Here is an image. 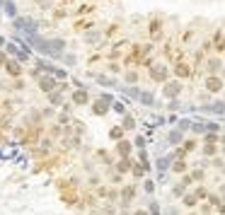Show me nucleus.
<instances>
[{"label":"nucleus","mask_w":225,"mask_h":215,"mask_svg":"<svg viewBox=\"0 0 225 215\" xmlns=\"http://www.w3.org/2000/svg\"><path fill=\"white\" fill-rule=\"evenodd\" d=\"M177 94H179V85H177V82L165 85V97H177Z\"/></svg>","instance_id":"obj_1"},{"label":"nucleus","mask_w":225,"mask_h":215,"mask_svg":"<svg viewBox=\"0 0 225 215\" xmlns=\"http://www.w3.org/2000/svg\"><path fill=\"white\" fill-rule=\"evenodd\" d=\"M5 15H8V17H15V15H17V8H15V2H5Z\"/></svg>","instance_id":"obj_2"},{"label":"nucleus","mask_w":225,"mask_h":215,"mask_svg":"<svg viewBox=\"0 0 225 215\" xmlns=\"http://www.w3.org/2000/svg\"><path fill=\"white\" fill-rule=\"evenodd\" d=\"M141 102H145V104H150V102H153V94H150V92H141Z\"/></svg>","instance_id":"obj_3"},{"label":"nucleus","mask_w":225,"mask_h":215,"mask_svg":"<svg viewBox=\"0 0 225 215\" xmlns=\"http://www.w3.org/2000/svg\"><path fill=\"white\" fill-rule=\"evenodd\" d=\"M8 70L12 72V75H17V72H19V65H17V63H10V65H8Z\"/></svg>","instance_id":"obj_4"},{"label":"nucleus","mask_w":225,"mask_h":215,"mask_svg":"<svg viewBox=\"0 0 225 215\" xmlns=\"http://www.w3.org/2000/svg\"><path fill=\"white\" fill-rule=\"evenodd\" d=\"M165 68H155V72H153V78H157V80H162V78H165Z\"/></svg>","instance_id":"obj_5"},{"label":"nucleus","mask_w":225,"mask_h":215,"mask_svg":"<svg viewBox=\"0 0 225 215\" xmlns=\"http://www.w3.org/2000/svg\"><path fill=\"white\" fill-rule=\"evenodd\" d=\"M41 87H44V90H46V87H54V82H51V80H41Z\"/></svg>","instance_id":"obj_6"},{"label":"nucleus","mask_w":225,"mask_h":215,"mask_svg":"<svg viewBox=\"0 0 225 215\" xmlns=\"http://www.w3.org/2000/svg\"><path fill=\"white\" fill-rule=\"evenodd\" d=\"M189 126H191V121H182V123H179V128H182V131H187Z\"/></svg>","instance_id":"obj_7"},{"label":"nucleus","mask_w":225,"mask_h":215,"mask_svg":"<svg viewBox=\"0 0 225 215\" xmlns=\"http://www.w3.org/2000/svg\"><path fill=\"white\" fill-rule=\"evenodd\" d=\"M75 99H78V102H85V99H87V94H82V92H78V94H75Z\"/></svg>","instance_id":"obj_8"}]
</instances>
